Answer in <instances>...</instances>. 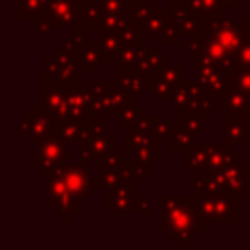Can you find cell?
I'll return each instance as SVG.
<instances>
[{
	"label": "cell",
	"mask_w": 250,
	"mask_h": 250,
	"mask_svg": "<svg viewBox=\"0 0 250 250\" xmlns=\"http://www.w3.org/2000/svg\"><path fill=\"white\" fill-rule=\"evenodd\" d=\"M205 221L197 209V195H164L160 201L158 230L168 236L180 250L186 248L195 234L205 230Z\"/></svg>",
	"instance_id": "1"
},
{
	"label": "cell",
	"mask_w": 250,
	"mask_h": 250,
	"mask_svg": "<svg viewBox=\"0 0 250 250\" xmlns=\"http://www.w3.org/2000/svg\"><path fill=\"white\" fill-rule=\"evenodd\" d=\"M43 70H45V86L47 88H59V90H70L82 82V70L78 64V55L70 51L64 43L53 45L51 53H45L43 57Z\"/></svg>",
	"instance_id": "2"
},
{
	"label": "cell",
	"mask_w": 250,
	"mask_h": 250,
	"mask_svg": "<svg viewBox=\"0 0 250 250\" xmlns=\"http://www.w3.org/2000/svg\"><path fill=\"white\" fill-rule=\"evenodd\" d=\"M68 162L59 164L53 172L45 174V205L51 207V211L61 217V221L64 225L72 223V217L80 215V201L82 197L72 193L68 189V186L64 184V170H66Z\"/></svg>",
	"instance_id": "3"
},
{
	"label": "cell",
	"mask_w": 250,
	"mask_h": 250,
	"mask_svg": "<svg viewBox=\"0 0 250 250\" xmlns=\"http://www.w3.org/2000/svg\"><path fill=\"white\" fill-rule=\"evenodd\" d=\"M197 209L209 225H238L240 223V197L238 195H213L197 197Z\"/></svg>",
	"instance_id": "4"
},
{
	"label": "cell",
	"mask_w": 250,
	"mask_h": 250,
	"mask_svg": "<svg viewBox=\"0 0 250 250\" xmlns=\"http://www.w3.org/2000/svg\"><path fill=\"white\" fill-rule=\"evenodd\" d=\"M195 80L201 86L203 94L211 100H223L225 90L230 82V78L205 55H195Z\"/></svg>",
	"instance_id": "5"
},
{
	"label": "cell",
	"mask_w": 250,
	"mask_h": 250,
	"mask_svg": "<svg viewBox=\"0 0 250 250\" xmlns=\"http://www.w3.org/2000/svg\"><path fill=\"white\" fill-rule=\"evenodd\" d=\"M201 35L221 43L223 47H227L234 55L238 53V49L246 41L244 33H242V27H240V21H234V20H229V18H223V16L205 20Z\"/></svg>",
	"instance_id": "6"
},
{
	"label": "cell",
	"mask_w": 250,
	"mask_h": 250,
	"mask_svg": "<svg viewBox=\"0 0 250 250\" xmlns=\"http://www.w3.org/2000/svg\"><path fill=\"white\" fill-rule=\"evenodd\" d=\"M35 160H37V168L47 174L53 172L59 164L62 162H72V152H70V145L64 143L62 139H59L55 133L47 139H43L41 143L35 145Z\"/></svg>",
	"instance_id": "7"
},
{
	"label": "cell",
	"mask_w": 250,
	"mask_h": 250,
	"mask_svg": "<svg viewBox=\"0 0 250 250\" xmlns=\"http://www.w3.org/2000/svg\"><path fill=\"white\" fill-rule=\"evenodd\" d=\"M188 80L186 62H168L150 76V94L154 100H170L172 92Z\"/></svg>",
	"instance_id": "8"
},
{
	"label": "cell",
	"mask_w": 250,
	"mask_h": 250,
	"mask_svg": "<svg viewBox=\"0 0 250 250\" xmlns=\"http://www.w3.org/2000/svg\"><path fill=\"white\" fill-rule=\"evenodd\" d=\"M168 23L182 35V37H189L203 31V20H199L195 16V12L191 10V6L182 0H168Z\"/></svg>",
	"instance_id": "9"
},
{
	"label": "cell",
	"mask_w": 250,
	"mask_h": 250,
	"mask_svg": "<svg viewBox=\"0 0 250 250\" xmlns=\"http://www.w3.org/2000/svg\"><path fill=\"white\" fill-rule=\"evenodd\" d=\"M221 104H223L221 119H236L246 127L250 125V94L248 92L229 82Z\"/></svg>",
	"instance_id": "10"
},
{
	"label": "cell",
	"mask_w": 250,
	"mask_h": 250,
	"mask_svg": "<svg viewBox=\"0 0 250 250\" xmlns=\"http://www.w3.org/2000/svg\"><path fill=\"white\" fill-rule=\"evenodd\" d=\"M35 105L47 111L53 121H66L70 119V109L66 102V90L59 88H43L35 92Z\"/></svg>",
	"instance_id": "11"
},
{
	"label": "cell",
	"mask_w": 250,
	"mask_h": 250,
	"mask_svg": "<svg viewBox=\"0 0 250 250\" xmlns=\"http://www.w3.org/2000/svg\"><path fill=\"white\" fill-rule=\"evenodd\" d=\"M135 180H123L115 188L105 189V213L107 215H131L133 213V193Z\"/></svg>",
	"instance_id": "12"
},
{
	"label": "cell",
	"mask_w": 250,
	"mask_h": 250,
	"mask_svg": "<svg viewBox=\"0 0 250 250\" xmlns=\"http://www.w3.org/2000/svg\"><path fill=\"white\" fill-rule=\"evenodd\" d=\"M25 117H27V133H25V143L29 145H37L41 143L43 139L51 137L55 133V121L53 117L43 111L41 107L33 105V107H27L25 109Z\"/></svg>",
	"instance_id": "13"
},
{
	"label": "cell",
	"mask_w": 250,
	"mask_h": 250,
	"mask_svg": "<svg viewBox=\"0 0 250 250\" xmlns=\"http://www.w3.org/2000/svg\"><path fill=\"white\" fill-rule=\"evenodd\" d=\"M221 186H223V193L225 195H238V197H246V180H248V162L240 160L232 166H229L223 172H217Z\"/></svg>",
	"instance_id": "14"
},
{
	"label": "cell",
	"mask_w": 250,
	"mask_h": 250,
	"mask_svg": "<svg viewBox=\"0 0 250 250\" xmlns=\"http://www.w3.org/2000/svg\"><path fill=\"white\" fill-rule=\"evenodd\" d=\"M64 184L68 186V189L76 195H80L82 199L90 195V162L88 160H72L68 162L64 174Z\"/></svg>",
	"instance_id": "15"
},
{
	"label": "cell",
	"mask_w": 250,
	"mask_h": 250,
	"mask_svg": "<svg viewBox=\"0 0 250 250\" xmlns=\"http://www.w3.org/2000/svg\"><path fill=\"white\" fill-rule=\"evenodd\" d=\"M111 150H117V135L115 133H104L96 139L78 143V156L88 162H96L98 158L105 156Z\"/></svg>",
	"instance_id": "16"
},
{
	"label": "cell",
	"mask_w": 250,
	"mask_h": 250,
	"mask_svg": "<svg viewBox=\"0 0 250 250\" xmlns=\"http://www.w3.org/2000/svg\"><path fill=\"white\" fill-rule=\"evenodd\" d=\"M88 80H82L78 86L66 90V102L70 109V119H82L90 115V104H92V92H90Z\"/></svg>",
	"instance_id": "17"
},
{
	"label": "cell",
	"mask_w": 250,
	"mask_h": 250,
	"mask_svg": "<svg viewBox=\"0 0 250 250\" xmlns=\"http://www.w3.org/2000/svg\"><path fill=\"white\" fill-rule=\"evenodd\" d=\"M47 16L53 20L57 29H70V25L80 16V10L74 0H49Z\"/></svg>",
	"instance_id": "18"
},
{
	"label": "cell",
	"mask_w": 250,
	"mask_h": 250,
	"mask_svg": "<svg viewBox=\"0 0 250 250\" xmlns=\"http://www.w3.org/2000/svg\"><path fill=\"white\" fill-rule=\"evenodd\" d=\"M240 160H242V158H240V152L234 150L232 145H229V143H225V141H219V145H217L215 152L211 154V158H209L207 168L203 170V174H217V172H223V170H227L229 166H232V164H236V162H240Z\"/></svg>",
	"instance_id": "19"
},
{
	"label": "cell",
	"mask_w": 250,
	"mask_h": 250,
	"mask_svg": "<svg viewBox=\"0 0 250 250\" xmlns=\"http://www.w3.org/2000/svg\"><path fill=\"white\" fill-rule=\"evenodd\" d=\"M117 86L131 92L135 98L143 96L145 92H150V76L133 68V70H115Z\"/></svg>",
	"instance_id": "20"
},
{
	"label": "cell",
	"mask_w": 250,
	"mask_h": 250,
	"mask_svg": "<svg viewBox=\"0 0 250 250\" xmlns=\"http://www.w3.org/2000/svg\"><path fill=\"white\" fill-rule=\"evenodd\" d=\"M102 62H104V59H102V51H100V39H98V33H92L88 37L86 45L78 53L80 70H82V74H96Z\"/></svg>",
	"instance_id": "21"
},
{
	"label": "cell",
	"mask_w": 250,
	"mask_h": 250,
	"mask_svg": "<svg viewBox=\"0 0 250 250\" xmlns=\"http://www.w3.org/2000/svg\"><path fill=\"white\" fill-rule=\"evenodd\" d=\"M160 47H162L160 43H158V45L145 47L143 53H141V59H139V62H137V70H141V72L152 76V74L158 72L162 66H166V64L170 62V57H168V53H162Z\"/></svg>",
	"instance_id": "22"
},
{
	"label": "cell",
	"mask_w": 250,
	"mask_h": 250,
	"mask_svg": "<svg viewBox=\"0 0 250 250\" xmlns=\"http://www.w3.org/2000/svg\"><path fill=\"white\" fill-rule=\"evenodd\" d=\"M203 94V90H201V86L197 84V80L193 78V80H186V82H182L174 92H172V98L168 100L172 105H174V109H186V107H193V104L197 102V98Z\"/></svg>",
	"instance_id": "23"
},
{
	"label": "cell",
	"mask_w": 250,
	"mask_h": 250,
	"mask_svg": "<svg viewBox=\"0 0 250 250\" xmlns=\"http://www.w3.org/2000/svg\"><path fill=\"white\" fill-rule=\"evenodd\" d=\"M133 100H135V96H133L131 92H127V90H123V88L117 86L113 92L102 96V109H104V115L115 117V115L121 113L125 107H129V105L133 104Z\"/></svg>",
	"instance_id": "24"
},
{
	"label": "cell",
	"mask_w": 250,
	"mask_h": 250,
	"mask_svg": "<svg viewBox=\"0 0 250 250\" xmlns=\"http://www.w3.org/2000/svg\"><path fill=\"white\" fill-rule=\"evenodd\" d=\"M217 145H219V141L217 143H197L189 152H186V170H189V172L205 170Z\"/></svg>",
	"instance_id": "25"
},
{
	"label": "cell",
	"mask_w": 250,
	"mask_h": 250,
	"mask_svg": "<svg viewBox=\"0 0 250 250\" xmlns=\"http://www.w3.org/2000/svg\"><path fill=\"white\" fill-rule=\"evenodd\" d=\"M98 39H100V51H102V59L105 64L115 62L117 55L123 49V41L119 37L117 31H96Z\"/></svg>",
	"instance_id": "26"
},
{
	"label": "cell",
	"mask_w": 250,
	"mask_h": 250,
	"mask_svg": "<svg viewBox=\"0 0 250 250\" xmlns=\"http://www.w3.org/2000/svg\"><path fill=\"white\" fill-rule=\"evenodd\" d=\"M205 115H201L199 111H195V109H189V107H186V109H176V125H180L182 129H186V131H189L191 135H195V137H199L201 133H203V129H205Z\"/></svg>",
	"instance_id": "27"
},
{
	"label": "cell",
	"mask_w": 250,
	"mask_h": 250,
	"mask_svg": "<svg viewBox=\"0 0 250 250\" xmlns=\"http://www.w3.org/2000/svg\"><path fill=\"white\" fill-rule=\"evenodd\" d=\"M107 115H86L80 119V141H90L105 133Z\"/></svg>",
	"instance_id": "28"
},
{
	"label": "cell",
	"mask_w": 250,
	"mask_h": 250,
	"mask_svg": "<svg viewBox=\"0 0 250 250\" xmlns=\"http://www.w3.org/2000/svg\"><path fill=\"white\" fill-rule=\"evenodd\" d=\"M195 139H197L195 135H191L189 131H186L180 125H176L172 135H170V139H168V143H166V146H168L170 152H184L186 154V152H189L197 145Z\"/></svg>",
	"instance_id": "29"
},
{
	"label": "cell",
	"mask_w": 250,
	"mask_h": 250,
	"mask_svg": "<svg viewBox=\"0 0 250 250\" xmlns=\"http://www.w3.org/2000/svg\"><path fill=\"white\" fill-rule=\"evenodd\" d=\"M223 121V137L221 141L229 145H246L248 143V129L244 123L236 119H221Z\"/></svg>",
	"instance_id": "30"
},
{
	"label": "cell",
	"mask_w": 250,
	"mask_h": 250,
	"mask_svg": "<svg viewBox=\"0 0 250 250\" xmlns=\"http://www.w3.org/2000/svg\"><path fill=\"white\" fill-rule=\"evenodd\" d=\"M143 43H137V45H123L121 53L117 55L115 59V70H133L137 68V62L141 59V53H143Z\"/></svg>",
	"instance_id": "31"
},
{
	"label": "cell",
	"mask_w": 250,
	"mask_h": 250,
	"mask_svg": "<svg viewBox=\"0 0 250 250\" xmlns=\"http://www.w3.org/2000/svg\"><path fill=\"white\" fill-rule=\"evenodd\" d=\"M49 0H18V18L20 20H37L47 16Z\"/></svg>",
	"instance_id": "32"
},
{
	"label": "cell",
	"mask_w": 250,
	"mask_h": 250,
	"mask_svg": "<svg viewBox=\"0 0 250 250\" xmlns=\"http://www.w3.org/2000/svg\"><path fill=\"white\" fill-rule=\"evenodd\" d=\"M166 27H168V10L160 6V8L150 16V20L143 25V35H145V37H150V39H158L160 33H162Z\"/></svg>",
	"instance_id": "33"
},
{
	"label": "cell",
	"mask_w": 250,
	"mask_h": 250,
	"mask_svg": "<svg viewBox=\"0 0 250 250\" xmlns=\"http://www.w3.org/2000/svg\"><path fill=\"white\" fill-rule=\"evenodd\" d=\"M76 4H78V10H80V18H84L94 29H98V25L102 21V16H104L102 0H82V2H76Z\"/></svg>",
	"instance_id": "34"
},
{
	"label": "cell",
	"mask_w": 250,
	"mask_h": 250,
	"mask_svg": "<svg viewBox=\"0 0 250 250\" xmlns=\"http://www.w3.org/2000/svg\"><path fill=\"white\" fill-rule=\"evenodd\" d=\"M123 131H125L123 133V150L129 152V154H133L141 146H145L150 141H154L152 135H146V133H143V131H139L135 127H129V129H123Z\"/></svg>",
	"instance_id": "35"
},
{
	"label": "cell",
	"mask_w": 250,
	"mask_h": 250,
	"mask_svg": "<svg viewBox=\"0 0 250 250\" xmlns=\"http://www.w3.org/2000/svg\"><path fill=\"white\" fill-rule=\"evenodd\" d=\"M188 4L195 12V16L203 21L209 18H217V16L225 14L221 8V0H188Z\"/></svg>",
	"instance_id": "36"
},
{
	"label": "cell",
	"mask_w": 250,
	"mask_h": 250,
	"mask_svg": "<svg viewBox=\"0 0 250 250\" xmlns=\"http://www.w3.org/2000/svg\"><path fill=\"white\" fill-rule=\"evenodd\" d=\"M55 135L64 143H80V119H66L55 121Z\"/></svg>",
	"instance_id": "37"
},
{
	"label": "cell",
	"mask_w": 250,
	"mask_h": 250,
	"mask_svg": "<svg viewBox=\"0 0 250 250\" xmlns=\"http://www.w3.org/2000/svg\"><path fill=\"white\" fill-rule=\"evenodd\" d=\"M117 33H119L123 45H137V43H143V39H145L143 27L133 18H125V21H123V25L119 27Z\"/></svg>",
	"instance_id": "38"
},
{
	"label": "cell",
	"mask_w": 250,
	"mask_h": 250,
	"mask_svg": "<svg viewBox=\"0 0 250 250\" xmlns=\"http://www.w3.org/2000/svg\"><path fill=\"white\" fill-rule=\"evenodd\" d=\"M162 143H158L156 139L154 141H150L148 145H145V146H141L139 150H135L133 152V160H139V162H148V164H152V162H158L160 158H162Z\"/></svg>",
	"instance_id": "39"
},
{
	"label": "cell",
	"mask_w": 250,
	"mask_h": 250,
	"mask_svg": "<svg viewBox=\"0 0 250 250\" xmlns=\"http://www.w3.org/2000/svg\"><path fill=\"white\" fill-rule=\"evenodd\" d=\"M121 182H123V178H121L119 170H107V172H98L96 178H90V188H94V189H109V188H115Z\"/></svg>",
	"instance_id": "40"
},
{
	"label": "cell",
	"mask_w": 250,
	"mask_h": 250,
	"mask_svg": "<svg viewBox=\"0 0 250 250\" xmlns=\"http://www.w3.org/2000/svg\"><path fill=\"white\" fill-rule=\"evenodd\" d=\"M143 115H145V113H143V107H139V105L131 104V105H129V107H125L121 113H117L113 119H115V123H117L119 127L129 129V127L137 125V123H139V119H141Z\"/></svg>",
	"instance_id": "41"
},
{
	"label": "cell",
	"mask_w": 250,
	"mask_h": 250,
	"mask_svg": "<svg viewBox=\"0 0 250 250\" xmlns=\"http://www.w3.org/2000/svg\"><path fill=\"white\" fill-rule=\"evenodd\" d=\"M160 6H156V4H152L150 0L148 2H141V0H135V4H133V14H131V18L143 27L148 20H150V16L158 10Z\"/></svg>",
	"instance_id": "42"
},
{
	"label": "cell",
	"mask_w": 250,
	"mask_h": 250,
	"mask_svg": "<svg viewBox=\"0 0 250 250\" xmlns=\"http://www.w3.org/2000/svg\"><path fill=\"white\" fill-rule=\"evenodd\" d=\"M174 127L176 125H172L168 119H164L160 115H152V137L158 143L166 145L168 139H170V135H172V131H174Z\"/></svg>",
	"instance_id": "43"
},
{
	"label": "cell",
	"mask_w": 250,
	"mask_h": 250,
	"mask_svg": "<svg viewBox=\"0 0 250 250\" xmlns=\"http://www.w3.org/2000/svg\"><path fill=\"white\" fill-rule=\"evenodd\" d=\"M125 160V150H111L105 156L96 160V170L98 172H107V170H117L119 164Z\"/></svg>",
	"instance_id": "44"
},
{
	"label": "cell",
	"mask_w": 250,
	"mask_h": 250,
	"mask_svg": "<svg viewBox=\"0 0 250 250\" xmlns=\"http://www.w3.org/2000/svg\"><path fill=\"white\" fill-rule=\"evenodd\" d=\"M102 4H104V12L119 14L123 18H131L135 0H102Z\"/></svg>",
	"instance_id": "45"
},
{
	"label": "cell",
	"mask_w": 250,
	"mask_h": 250,
	"mask_svg": "<svg viewBox=\"0 0 250 250\" xmlns=\"http://www.w3.org/2000/svg\"><path fill=\"white\" fill-rule=\"evenodd\" d=\"M125 18L119 16V14H111V12H104L102 16V21L98 25L96 31H119V27L123 25Z\"/></svg>",
	"instance_id": "46"
},
{
	"label": "cell",
	"mask_w": 250,
	"mask_h": 250,
	"mask_svg": "<svg viewBox=\"0 0 250 250\" xmlns=\"http://www.w3.org/2000/svg\"><path fill=\"white\" fill-rule=\"evenodd\" d=\"M150 213H152V197L150 195H135L131 215H150Z\"/></svg>",
	"instance_id": "47"
},
{
	"label": "cell",
	"mask_w": 250,
	"mask_h": 250,
	"mask_svg": "<svg viewBox=\"0 0 250 250\" xmlns=\"http://www.w3.org/2000/svg\"><path fill=\"white\" fill-rule=\"evenodd\" d=\"M57 29V25L53 23V20L49 16H41L35 20V35L37 37H45V35H53Z\"/></svg>",
	"instance_id": "48"
},
{
	"label": "cell",
	"mask_w": 250,
	"mask_h": 250,
	"mask_svg": "<svg viewBox=\"0 0 250 250\" xmlns=\"http://www.w3.org/2000/svg\"><path fill=\"white\" fill-rule=\"evenodd\" d=\"M117 88V80H96L90 84L92 96H105Z\"/></svg>",
	"instance_id": "49"
},
{
	"label": "cell",
	"mask_w": 250,
	"mask_h": 250,
	"mask_svg": "<svg viewBox=\"0 0 250 250\" xmlns=\"http://www.w3.org/2000/svg\"><path fill=\"white\" fill-rule=\"evenodd\" d=\"M180 37H182V35H180V33H178L170 23H168V27L160 33L158 43H160L162 47H176V45H178V41H180Z\"/></svg>",
	"instance_id": "50"
},
{
	"label": "cell",
	"mask_w": 250,
	"mask_h": 250,
	"mask_svg": "<svg viewBox=\"0 0 250 250\" xmlns=\"http://www.w3.org/2000/svg\"><path fill=\"white\" fill-rule=\"evenodd\" d=\"M234 86H238L240 90L248 92L250 94V68H238L234 74H232V80H230Z\"/></svg>",
	"instance_id": "51"
},
{
	"label": "cell",
	"mask_w": 250,
	"mask_h": 250,
	"mask_svg": "<svg viewBox=\"0 0 250 250\" xmlns=\"http://www.w3.org/2000/svg\"><path fill=\"white\" fill-rule=\"evenodd\" d=\"M133 178H135V180H150V178H152L150 164H148V162L133 160Z\"/></svg>",
	"instance_id": "52"
},
{
	"label": "cell",
	"mask_w": 250,
	"mask_h": 250,
	"mask_svg": "<svg viewBox=\"0 0 250 250\" xmlns=\"http://www.w3.org/2000/svg\"><path fill=\"white\" fill-rule=\"evenodd\" d=\"M238 68H250V41H244L236 53V70Z\"/></svg>",
	"instance_id": "53"
},
{
	"label": "cell",
	"mask_w": 250,
	"mask_h": 250,
	"mask_svg": "<svg viewBox=\"0 0 250 250\" xmlns=\"http://www.w3.org/2000/svg\"><path fill=\"white\" fill-rule=\"evenodd\" d=\"M201 47H203V35L195 33V35L186 37V53H188V55H193V57H195V55L201 51Z\"/></svg>",
	"instance_id": "54"
},
{
	"label": "cell",
	"mask_w": 250,
	"mask_h": 250,
	"mask_svg": "<svg viewBox=\"0 0 250 250\" xmlns=\"http://www.w3.org/2000/svg\"><path fill=\"white\" fill-rule=\"evenodd\" d=\"M86 41H88L86 37H80V35H76V33H68V37H66L62 43H64L70 51H74V53L78 55V53H80V49L86 45Z\"/></svg>",
	"instance_id": "55"
},
{
	"label": "cell",
	"mask_w": 250,
	"mask_h": 250,
	"mask_svg": "<svg viewBox=\"0 0 250 250\" xmlns=\"http://www.w3.org/2000/svg\"><path fill=\"white\" fill-rule=\"evenodd\" d=\"M244 2L246 0H221V8L223 12H238Z\"/></svg>",
	"instance_id": "56"
},
{
	"label": "cell",
	"mask_w": 250,
	"mask_h": 250,
	"mask_svg": "<svg viewBox=\"0 0 250 250\" xmlns=\"http://www.w3.org/2000/svg\"><path fill=\"white\" fill-rule=\"evenodd\" d=\"M18 133H20L21 137H25V133H27V117H25V115L18 117Z\"/></svg>",
	"instance_id": "57"
},
{
	"label": "cell",
	"mask_w": 250,
	"mask_h": 250,
	"mask_svg": "<svg viewBox=\"0 0 250 250\" xmlns=\"http://www.w3.org/2000/svg\"><path fill=\"white\" fill-rule=\"evenodd\" d=\"M238 21H240V27H242L244 39H246V41H250V20H248V18H242V20H238Z\"/></svg>",
	"instance_id": "58"
},
{
	"label": "cell",
	"mask_w": 250,
	"mask_h": 250,
	"mask_svg": "<svg viewBox=\"0 0 250 250\" xmlns=\"http://www.w3.org/2000/svg\"><path fill=\"white\" fill-rule=\"evenodd\" d=\"M150 2H152V4H156V6H162V4H164V2H168V0H150Z\"/></svg>",
	"instance_id": "59"
},
{
	"label": "cell",
	"mask_w": 250,
	"mask_h": 250,
	"mask_svg": "<svg viewBox=\"0 0 250 250\" xmlns=\"http://www.w3.org/2000/svg\"><path fill=\"white\" fill-rule=\"evenodd\" d=\"M246 199H248V205H250V188H248V191H246Z\"/></svg>",
	"instance_id": "60"
},
{
	"label": "cell",
	"mask_w": 250,
	"mask_h": 250,
	"mask_svg": "<svg viewBox=\"0 0 250 250\" xmlns=\"http://www.w3.org/2000/svg\"><path fill=\"white\" fill-rule=\"evenodd\" d=\"M74 2H82V0H74Z\"/></svg>",
	"instance_id": "61"
}]
</instances>
